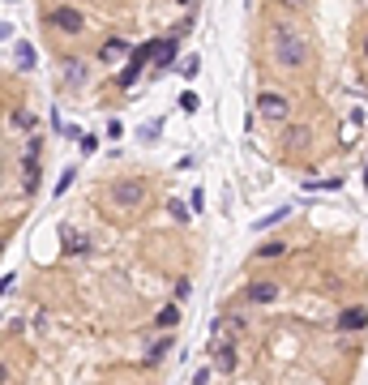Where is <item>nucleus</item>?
I'll list each match as a JSON object with an SVG mask.
<instances>
[{
	"label": "nucleus",
	"instance_id": "obj_19",
	"mask_svg": "<svg viewBox=\"0 0 368 385\" xmlns=\"http://www.w3.org/2000/svg\"><path fill=\"white\" fill-rule=\"evenodd\" d=\"M64 253H90V236H78L73 227H64Z\"/></svg>",
	"mask_w": 368,
	"mask_h": 385
},
{
	"label": "nucleus",
	"instance_id": "obj_8",
	"mask_svg": "<svg viewBox=\"0 0 368 385\" xmlns=\"http://www.w3.org/2000/svg\"><path fill=\"white\" fill-rule=\"evenodd\" d=\"M64 86H69V90H86V86H90V60L64 56Z\"/></svg>",
	"mask_w": 368,
	"mask_h": 385
},
{
	"label": "nucleus",
	"instance_id": "obj_28",
	"mask_svg": "<svg viewBox=\"0 0 368 385\" xmlns=\"http://www.w3.org/2000/svg\"><path fill=\"white\" fill-rule=\"evenodd\" d=\"M189 291H193V287H189V278H180V282H176V300H189Z\"/></svg>",
	"mask_w": 368,
	"mask_h": 385
},
{
	"label": "nucleus",
	"instance_id": "obj_20",
	"mask_svg": "<svg viewBox=\"0 0 368 385\" xmlns=\"http://www.w3.org/2000/svg\"><path fill=\"white\" fill-rule=\"evenodd\" d=\"M176 321H180V300H176V304H167L163 313H159V321H155V325H159V330H176Z\"/></svg>",
	"mask_w": 368,
	"mask_h": 385
},
{
	"label": "nucleus",
	"instance_id": "obj_17",
	"mask_svg": "<svg viewBox=\"0 0 368 385\" xmlns=\"http://www.w3.org/2000/svg\"><path fill=\"white\" fill-rule=\"evenodd\" d=\"M176 47H180V39H176V35L159 43V51H155V73H163V69H167L171 60H176Z\"/></svg>",
	"mask_w": 368,
	"mask_h": 385
},
{
	"label": "nucleus",
	"instance_id": "obj_26",
	"mask_svg": "<svg viewBox=\"0 0 368 385\" xmlns=\"http://www.w3.org/2000/svg\"><path fill=\"white\" fill-rule=\"evenodd\" d=\"M13 124H17V128H35V116H30V112H17Z\"/></svg>",
	"mask_w": 368,
	"mask_h": 385
},
{
	"label": "nucleus",
	"instance_id": "obj_1",
	"mask_svg": "<svg viewBox=\"0 0 368 385\" xmlns=\"http://www.w3.org/2000/svg\"><path fill=\"white\" fill-rule=\"evenodd\" d=\"M265 60L283 77H308L317 69V47L308 26L291 17H265Z\"/></svg>",
	"mask_w": 368,
	"mask_h": 385
},
{
	"label": "nucleus",
	"instance_id": "obj_25",
	"mask_svg": "<svg viewBox=\"0 0 368 385\" xmlns=\"http://www.w3.org/2000/svg\"><path fill=\"white\" fill-rule=\"evenodd\" d=\"M279 5H283V9H296V13H304V9L313 5V0H279Z\"/></svg>",
	"mask_w": 368,
	"mask_h": 385
},
{
	"label": "nucleus",
	"instance_id": "obj_16",
	"mask_svg": "<svg viewBox=\"0 0 368 385\" xmlns=\"http://www.w3.org/2000/svg\"><path fill=\"white\" fill-rule=\"evenodd\" d=\"M283 253H291V240H265V244H257L253 262H274V257H283Z\"/></svg>",
	"mask_w": 368,
	"mask_h": 385
},
{
	"label": "nucleus",
	"instance_id": "obj_21",
	"mask_svg": "<svg viewBox=\"0 0 368 385\" xmlns=\"http://www.w3.org/2000/svg\"><path fill=\"white\" fill-rule=\"evenodd\" d=\"M287 214H291V205H279V210H270V214H265V219L257 223V231H265V227H274V223H283Z\"/></svg>",
	"mask_w": 368,
	"mask_h": 385
},
{
	"label": "nucleus",
	"instance_id": "obj_9",
	"mask_svg": "<svg viewBox=\"0 0 368 385\" xmlns=\"http://www.w3.org/2000/svg\"><path fill=\"white\" fill-rule=\"evenodd\" d=\"M146 56H155V43L137 47V51H133V65H129V69H120V73L112 77V86H116V90H129V86L137 82V73H141V60H146Z\"/></svg>",
	"mask_w": 368,
	"mask_h": 385
},
{
	"label": "nucleus",
	"instance_id": "obj_10",
	"mask_svg": "<svg viewBox=\"0 0 368 385\" xmlns=\"http://www.w3.org/2000/svg\"><path fill=\"white\" fill-rule=\"evenodd\" d=\"M214 368L223 373V377H231V373L240 368V359H236V339H231V334H223V343H214Z\"/></svg>",
	"mask_w": 368,
	"mask_h": 385
},
{
	"label": "nucleus",
	"instance_id": "obj_5",
	"mask_svg": "<svg viewBox=\"0 0 368 385\" xmlns=\"http://www.w3.org/2000/svg\"><path fill=\"white\" fill-rule=\"evenodd\" d=\"M253 108H257V116L270 120V124H287L291 112H296V103H291V94H283V90H257Z\"/></svg>",
	"mask_w": 368,
	"mask_h": 385
},
{
	"label": "nucleus",
	"instance_id": "obj_24",
	"mask_svg": "<svg viewBox=\"0 0 368 385\" xmlns=\"http://www.w3.org/2000/svg\"><path fill=\"white\" fill-rule=\"evenodd\" d=\"M78 150H82V154H94V150H99V137H90V133H82V137H78Z\"/></svg>",
	"mask_w": 368,
	"mask_h": 385
},
{
	"label": "nucleus",
	"instance_id": "obj_23",
	"mask_svg": "<svg viewBox=\"0 0 368 385\" xmlns=\"http://www.w3.org/2000/svg\"><path fill=\"white\" fill-rule=\"evenodd\" d=\"M73 176H78V171H73V167H64V171H60V180H56V189H52L56 197H60V193H64V189L73 185Z\"/></svg>",
	"mask_w": 368,
	"mask_h": 385
},
{
	"label": "nucleus",
	"instance_id": "obj_13",
	"mask_svg": "<svg viewBox=\"0 0 368 385\" xmlns=\"http://www.w3.org/2000/svg\"><path fill=\"white\" fill-rule=\"evenodd\" d=\"M364 325H368V308H342V313H338V330L342 334H356Z\"/></svg>",
	"mask_w": 368,
	"mask_h": 385
},
{
	"label": "nucleus",
	"instance_id": "obj_18",
	"mask_svg": "<svg viewBox=\"0 0 368 385\" xmlns=\"http://www.w3.org/2000/svg\"><path fill=\"white\" fill-rule=\"evenodd\" d=\"M13 65H17V73H30V69H35V47H30L26 39H17V47H13Z\"/></svg>",
	"mask_w": 368,
	"mask_h": 385
},
{
	"label": "nucleus",
	"instance_id": "obj_3",
	"mask_svg": "<svg viewBox=\"0 0 368 385\" xmlns=\"http://www.w3.org/2000/svg\"><path fill=\"white\" fill-rule=\"evenodd\" d=\"M39 22H43V31L52 35V39H60V43H82L86 39V31H90V22H86V13L78 9V5H69V0H47V5L39 9Z\"/></svg>",
	"mask_w": 368,
	"mask_h": 385
},
{
	"label": "nucleus",
	"instance_id": "obj_14",
	"mask_svg": "<svg viewBox=\"0 0 368 385\" xmlns=\"http://www.w3.org/2000/svg\"><path fill=\"white\" fill-rule=\"evenodd\" d=\"M218 325H223L227 334H249V313H244L240 304H231L227 313H223V321H218Z\"/></svg>",
	"mask_w": 368,
	"mask_h": 385
},
{
	"label": "nucleus",
	"instance_id": "obj_6",
	"mask_svg": "<svg viewBox=\"0 0 368 385\" xmlns=\"http://www.w3.org/2000/svg\"><path fill=\"white\" fill-rule=\"evenodd\" d=\"M279 296H283V282H274V278H253L249 287H244V296H240V300L257 308V304H274Z\"/></svg>",
	"mask_w": 368,
	"mask_h": 385
},
{
	"label": "nucleus",
	"instance_id": "obj_12",
	"mask_svg": "<svg viewBox=\"0 0 368 385\" xmlns=\"http://www.w3.org/2000/svg\"><path fill=\"white\" fill-rule=\"evenodd\" d=\"M171 347H176V339H171V334H159V339L150 343V351H146L141 364H146V368H159L163 359H167V351H171Z\"/></svg>",
	"mask_w": 368,
	"mask_h": 385
},
{
	"label": "nucleus",
	"instance_id": "obj_22",
	"mask_svg": "<svg viewBox=\"0 0 368 385\" xmlns=\"http://www.w3.org/2000/svg\"><path fill=\"white\" fill-rule=\"evenodd\" d=\"M198 69H202V60H198V56H189V60H180V77H198Z\"/></svg>",
	"mask_w": 368,
	"mask_h": 385
},
{
	"label": "nucleus",
	"instance_id": "obj_11",
	"mask_svg": "<svg viewBox=\"0 0 368 385\" xmlns=\"http://www.w3.org/2000/svg\"><path fill=\"white\" fill-rule=\"evenodd\" d=\"M129 51H133V47H129L125 35H107V43L99 47V65H116L120 56H129Z\"/></svg>",
	"mask_w": 368,
	"mask_h": 385
},
{
	"label": "nucleus",
	"instance_id": "obj_7",
	"mask_svg": "<svg viewBox=\"0 0 368 385\" xmlns=\"http://www.w3.org/2000/svg\"><path fill=\"white\" fill-rule=\"evenodd\" d=\"M351 51H356L360 77L368 82V13H364V17H356V26H351Z\"/></svg>",
	"mask_w": 368,
	"mask_h": 385
},
{
	"label": "nucleus",
	"instance_id": "obj_4",
	"mask_svg": "<svg viewBox=\"0 0 368 385\" xmlns=\"http://www.w3.org/2000/svg\"><path fill=\"white\" fill-rule=\"evenodd\" d=\"M313 146H317V133H313V124H291L283 128V137H279V154L287 163H304L313 159Z\"/></svg>",
	"mask_w": 368,
	"mask_h": 385
},
{
	"label": "nucleus",
	"instance_id": "obj_2",
	"mask_svg": "<svg viewBox=\"0 0 368 385\" xmlns=\"http://www.w3.org/2000/svg\"><path fill=\"white\" fill-rule=\"evenodd\" d=\"M103 201H107V210H112L116 219H137V214L146 210V201H150V180L137 176V171H125V176L107 180Z\"/></svg>",
	"mask_w": 368,
	"mask_h": 385
},
{
	"label": "nucleus",
	"instance_id": "obj_27",
	"mask_svg": "<svg viewBox=\"0 0 368 385\" xmlns=\"http://www.w3.org/2000/svg\"><path fill=\"white\" fill-rule=\"evenodd\" d=\"M180 108H184V112H198V94H193V90L180 94Z\"/></svg>",
	"mask_w": 368,
	"mask_h": 385
},
{
	"label": "nucleus",
	"instance_id": "obj_29",
	"mask_svg": "<svg viewBox=\"0 0 368 385\" xmlns=\"http://www.w3.org/2000/svg\"><path fill=\"white\" fill-rule=\"evenodd\" d=\"M364 185H368V167H364Z\"/></svg>",
	"mask_w": 368,
	"mask_h": 385
},
{
	"label": "nucleus",
	"instance_id": "obj_15",
	"mask_svg": "<svg viewBox=\"0 0 368 385\" xmlns=\"http://www.w3.org/2000/svg\"><path fill=\"white\" fill-rule=\"evenodd\" d=\"M21 189L26 193L39 189V154L35 150H26V159H21Z\"/></svg>",
	"mask_w": 368,
	"mask_h": 385
}]
</instances>
